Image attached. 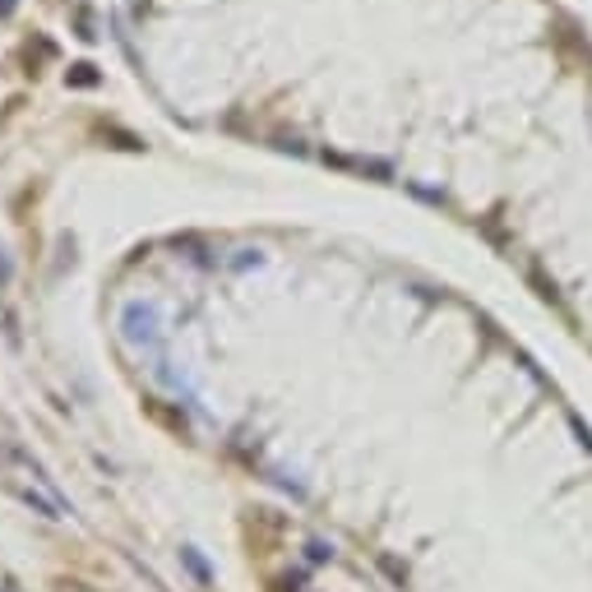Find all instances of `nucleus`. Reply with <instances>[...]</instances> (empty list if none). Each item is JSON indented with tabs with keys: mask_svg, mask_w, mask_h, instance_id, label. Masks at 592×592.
<instances>
[{
	"mask_svg": "<svg viewBox=\"0 0 592 592\" xmlns=\"http://www.w3.org/2000/svg\"><path fill=\"white\" fill-rule=\"evenodd\" d=\"M180 560H185V570H190L199 583H213V574H209V565L199 560V551H180Z\"/></svg>",
	"mask_w": 592,
	"mask_h": 592,
	"instance_id": "obj_2",
	"label": "nucleus"
},
{
	"mask_svg": "<svg viewBox=\"0 0 592 592\" xmlns=\"http://www.w3.org/2000/svg\"><path fill=\"white\" fill-rule=\"evenodd\" d=\"M0 592H5V588H0Z\"/></svg>",
	"mask_w": 592,
	"mask_h": 592,
	"instance_id": "obj_3",
	"label": "nucleus"
},
{
	"mask_svg": "<svg viewBox=\"0 0 592 592\" xmlns=\"http://www.w3.org/2000/svg\"><path fill=\"white\" fill-rule=\"evenodd\" d=\"M0 472H5V486L19 495L23 504H33V514L42 518H70V500L46 481V472L37 468L19 445H0Z\"/></svg>",
	"mask_w": 592,
	"mask_h": 592,
	"instance_id": "obj_1",
	"label": "nucleus"
}]
</instances>
